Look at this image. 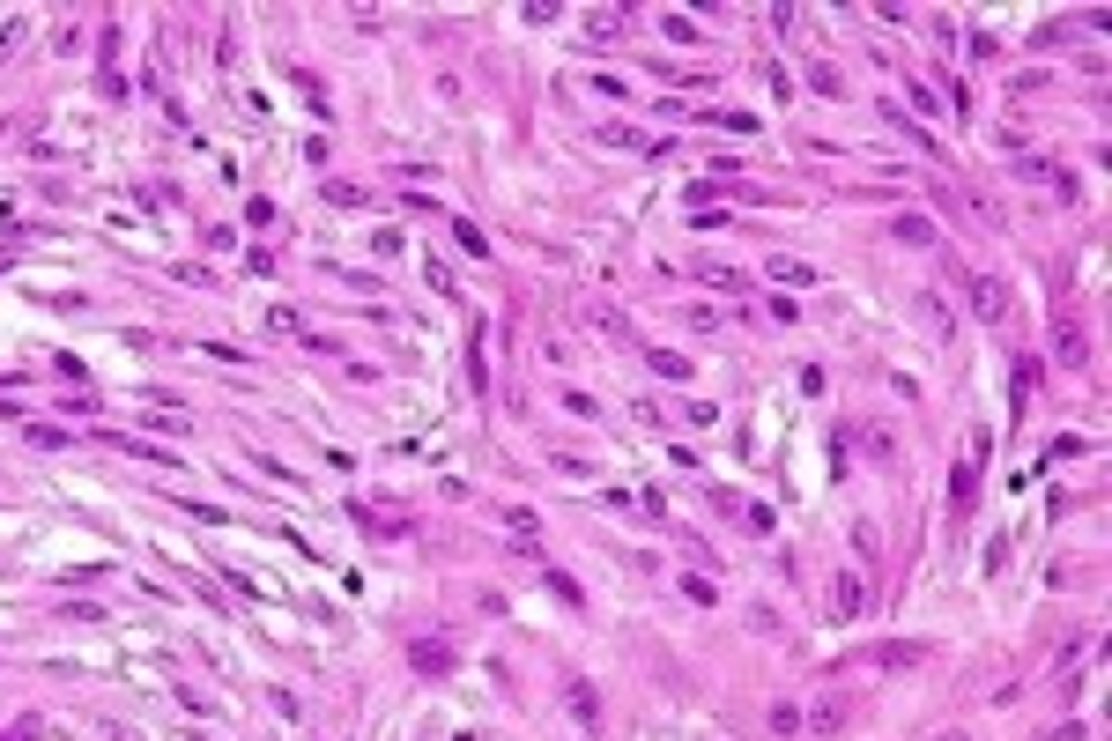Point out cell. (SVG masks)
<instances>
[{"label": "cell", "instance_id": "6da1fadb", "mask_svg": "<svg viewBox=\"0 0 1112 741\" xmlns=\"http://www.w3.org/2000/svg\"><path fill=\"white\" fill-rule=\"evenodd\" d=\"M927 660H935V645H919V638H883V645L860 653V667H883V674H912Z\"/></svg>", "mask_w": 1112, "mask_h": 741}, {"label": "cell", "instance_id": "7a4b0ae2", "mask_svg": "<svg viewBox=\"0 0 1112 741\" xmlns=\"http://www.w3.org/2000/svg\"><path fill=\"white\" fill-rule=\"evenodd\" d=\"M964 297H972V312H979L986 326H1009V282H1001V274H986V267H979L972 282H964Z\"/></svg>", "mask_w": 1112, "mask_h": 741}, {"label": "cell", "instance_id": "3957f363", "mask_svg": "<svg viewBox=\"0 0 1112 741\" xmlns=\"http://www.w3.org/2000/svg\"><path fill=\"white\" fill-rule=\"evenodd\" d=\"M1016 178H1031V185H1054L1061 201L1075 193V171H1068V164H1054V156H1038V148H1016Z\"/></svg>", "mask_w": 1112, "mask_h": 741}, {"label": "cell", "instance_id": "277c9868", "mask_svg": "<svg viewBox=\"0 0 1112 741\" xmlns=\"http://www.w3.org/2000/svg\"><path fill=\"white\" fill-rule=\"evenodd\" d=\"M860 608H868V578H860V571H838V578H830V615L853 623Z\"/></svg>", "mask_w": 1112, "mask_h": 741}, {"label": "cell", "instance_id": "5b68a950", "mask_svg": "<svg viewBox=\"0 0 1112 741\" xmlns=\"http://www.w3.org/2000/svg\"><path fill=\"white\" fill-rule=\"evenodd\" d=\"M564 704H571L578 727H601V704H594V690H586V683H564Z\"/></svg>", "mask_w": 1112, "mask_h": 741}, {"label": "cell", "instance_id": "8992f818", "mask_svg": "<svg viewBox=\"0 0 1112 741\" xmlns=\"http://www.w3.org/2000/svg\"><path fill=\"white\" fill-rule=\"evenodd\" d=\"M890 230H898V245H935V223H927V215H898Z\"/></svg>", "mask_w": 1112, "mask_h": 741}, {"label": "cell", "instance_id": "52a82bcc", "mask_svg": "<svg viewBox=\"0 0 1112 741\" xmlns=\"http://www.w3.org/2000/svg\"><path fill=\"white\" fill-rule=\"evenodd\" d=\"M972 489H979V452H972V460H964V468H956V482H949V497H956V512H964V504H972Z\"/></svg>", "mask_w": 1112, "mask_h": 741}, {"label": "cell", "instance_id": "ba28073f", "mask_svg": "<svg viewBox=\"0 0 1112 741\" xmlns=\"http://www.w3.org/2000/svg\"><path fill=\"white\" fill-rule=\"evenodd\" d=\"M416 667H423V674H445V667H453V653H445L438 638H430V645H416Z\"/></svg>", "mask_w": 1112, "mask_h": 741}, {"label": "cell", "instance_id": "9c48e42d", "mask_svg": "<svg viewBox=\"0 0 1112 741\" xmlns=\"http://www.w3.org/2000/svg\"><path fill=\"white\" fill-rule=\"evenodd\" d=\"M846 719H853V704H846V697H838V704H823V712H816V727H823V734H838Z\"/></svg>", "mask_w": 1112, "mask_h": 741}, {"label": "cell", "instance_id": "30bf717a", "mask_svg": "<svg viewBox=\"0 0 1112 741\" xmlns=\"http://www.w3.org/2000/svg\"><path fill=\"white\" fill-rule=\"evenodd\" d=\"M653 370H660V379H690V363L675 356V349H653Z\"/></svg>", "mask_w": 1112, "mask_h": 741}, {"label": "cell", "instance_id": "8fae6325", "mask_svg": "<svg viewBox=\"0 0 1112 741\" xmlns=\"http://www.w3.org/2000/svg\"><path fill=\"white\" fill-rule=\"evenodd\" d=\"M668 38H675V45H697V38H704V30H697L690 15H668Z\"/></svg>", "mask_w": 1112, "mask_h": 741}, {"label": "cell", "instance_id": "7c38bea8", "mask_svg": "<svg viewBox=\"0 0 1112 741\" xmlns=\"http://www.w3.org/2000/svg\"><path fill=\"white\" fill-rule=\"evenodd\" d=\"M771 274L779 282H816V267H801V260H771Z\"/></svg>", "mask_w": 1112, "mask_h": 741}, {"label": "cell", "instance_id": "4fadbf2b", "mask_svg": "<svg viewBox=\"0 0 1112 741\" xmlns=\"http://www.w3.org/2000/svg\"><path fill=\"white\" fill-rule=\"evenodd\" d=\"M935 741H964V734H935Z\"/></svg>", "mask_w": 1112, "mask_h": 741}]
</instances>
